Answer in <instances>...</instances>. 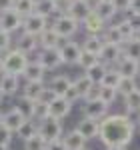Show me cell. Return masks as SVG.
Here are the masks:
<instances>
[{
	"label": "cell",
	"instance_id": "1",
	"mask_svg": "<svg viewBox=\"0 0 140 150\" xmlns=\"http://www.w3.org/2000/svg\"><path fill=\"white\" fill-rule=\"evenodd\" d=\"M136 124L130 120L126 114H108L100 120V132H98V140L108 146H128L134 132H136Z\"/></svg>",
	"mask_w": 140,
	"mask_h": 150
},
{
	"label": "cell",
	"instance_id": "2",
	"mask_svg": "<svg viewBox=\"0 0 140 150\" xmlns=\"http://www.w3.org/2000/svg\"><path fill=\"white\" fill-rule=\"evenodd\" d=\"M2 62H4V74H14V76H24V70L28 66V56L16 50V48H10L6 54H2Z\"/></svg>",
	"mask_w": 140,
	"mask_h": 150
},
{
	"label": "cell",
	"instance_id": "3",
	"mask_svg": "<svg viewBox=\"0 0 140 150\" xmlns=\"http://www.w3.org/2000/svg\"><path fill=\"white\" fill-rule=\"evenodd\" d=\"M52 28H54V32L62 38V40H68L72 36L78 32V28H80V22H76L70 14H58L56 18H54V22L50 24Z\"/></svg>",
	"mask_w": 140,
	"mask_h": 150
},
{
	"label": "cell",
	"instance_id": "4",
	"mask_svg": "<svg viewBox=\"0 0 140 150\" xmlns=\"http://www.w3.org/2000/svg\"><path fill=\"white\" fill-rule=\"evenodd\" d=\"M38 134L46 140V142L60 140L62 136H64V126H62V122H60V120L52 118V116H46L44 120H40V122H38Z\"/></svg>",
	"mask_w": 140,
	"mask_h": 150
},
{
	"label": "cell",
	"instance_id": "5",
	"mask_svg": "<svg viewBox=\"0 0 140 150\" xmlns=\"http://www.w3.org/2000/svg\"><path fill=\"white\" fill-rule=\"evenodd\" d=\"M48 26H50V24H48L46 16H42V14H38V12H32V14H28V16L24 18L22 32L32 34V36H40Z\"/></svg>",
	"mask_w": 140,
	"mask_h": 150
},
{
	"label": "cell",
	"instance_id": "6",
	"mask_svg": "<svg viewBox=\"0 0 140 150\" xmlns=\"http://www.w3.org/2000/svg\"><path fill=\"white\" fill-rule=\"evenodd\" d=\"M36 60L44 66V70H56L60 64H64L62 54H60V48H50V50H40Z\"/></svg>",
	"mask_w": 140,
	"mask_h": 150
},
{
	"label": "cell",
	"instance_id": "7",
	"mask_svg": "<svg viewBox=\"0 0 140 150\" xmlns=\"http://www.w3.org/2000/svg\"><path fill=\"white\" fill-rule=\"evenodd\" d=\"M22 24H24V18L14 10V8L0 14V28L6 30V32H10V34L18 32V30H22Z\"/></svg>",
	"mask_w": 140,
	"mask_h": 150
},
{
	"label": "cell",
	"instance_id": "8",
	"mask_svg": "<svg viewBox=\"0 0 140 150\" xmlns=\"http://www.w3.org/2000/svg\"><path fill=\"white\" fill-rule=\"evenodd\" d=\"M108 112V104H104L100 98L96 100H88V102L82 104V114L86 118H92V120H102Z\"/></svg>",
	"mask_w": 140,
	"mask_h": 150
},
{
	"label": "cell",
	"instance_id": "9",
	"mask_svg": "<svg viewBox=\"0 0 140 150\" xmlns=\"http://www.w3.org/2000/svg\"><path fill=\"white\" fill-rule=\"evenodd\" d=\"M14 48L24 52L26 56L36 52L40 48V42H38V36H32V34H26V32H20V34L14 38Z\"/></svg>",
	"mask_w": 140,
	"mask_h": 150
},
{
	"label": "cell",
	"instance_id": "10",
	"mask_svg": "<svg viewBox=\"0 0 140 150\" xmlns=\"http://www.w3.org/2000/svg\"><path fill=\"white\" fill-rule=\"evenodd\" d=\"M124 56V50H122V44H112V42H104V48L100 52V62H104L106 66L108 64H114L116 66L120 62V58Z\"/></svg>",
	"mask_w": 140,
	"mask_h": 150
},
{
	"label": "cell",
	"instance_id": "11",
	"mask_svg": "<svg viewBox=\"0 0 140 150\" xmlns=\"http://www.w3.org/2000/svg\"><path fill=\"white\" fill-rule=\"evenodd\" d=\"M70 110H72V102H68L64 96H56L52 102L48 104V116H52L56 120L66 118L70 114Z\"/></svg>",
	"mask_w": 140,
	"mask_h": 150
},
{
	"label": "cell",
	"instance_id": "12",
	"mask_svg": "<svg viewBox=\"0 0 140 150\" xmlns=\"http://www.w3.org/2000/svg\"><path fill=\"white\" fill-rule=\"evenodd\" d=\"M80 52H82V44L76 40H64L62 46H60V54H62L64 64H76Z\"/></svg>",
	"mask_w": 140,
	"mask_h": 150
},
{
	"label": "cell",
	"instance_id": "13",
	"mask_svg": "<svg viewBox=\"0 0 140 150\" xmlns=\"http://www.w3.org/2000/svg\"><path fill=\"white\" fill-rule=\"evenodd\" d=\"M66 14H70L76 22H84L90 14H92V2H84V0H72L70 8Z\"/></svg>",
	"mask_w": 140,
	"mask_h": 150
},
{
	"label": "cell",
	"instance_id": "14",
	"mask_svg": "<svg viewBox=\"0 0 140 150\" xmlns=\"http://www.w3.org/2000/svg\"><path fill=\"white\" fill-rule=\"evenodd\" d=\"M76 130H78L86 140L98 138V132H100V120H92V118L82 116V120L76 124Z\"/></svg>",
	"mask_w": 140,
	"mask_h": 150
},
{
	"label": "cell",
	"instance_id": "15",
	"mask_svg": "<svg viewBox=\"0 0 140 150\" xmlns=\"http://www.w3.org/2000/svg\"><path fill=\"white\" fill-rule=\"evenodd\" d=\"M24 122H26V118H24L22 112L16 110V108H8V110L2 114V124L8 128V130H12L14 134L20 130V126H22Z\"/></svg>",
	"mask_w": 140,
	"mask_h": 150
},
{
	"label": "cell",
	"instance_id": "16",
	"mask_svg": "<svg viewBox=\"0 0 140 150\" xmlns=\"http://www.w3.org/2000/svg\"><path fill=\"white\" fill-rule=\"evenodd\" d=\"M114 68H116L122 76H128V78H136V76H140V62L134 60V58L122 56L120 62H118Z\"/></svg>",
	"mask_w": 140,
	"mask_h": 150
},
{
	"label": "cell",
	"instance_id": "17",
	"mask_svg": "<svg viewBox=\"0 0 140 150\" xmlns=\"http://www.w3.org/2000/svg\"><path fill=\"white\" fill-rule=\"evenodd\" d=\"M72 82L74 80L70 78L68 74H56V76H52V80L48 82V88L56 94V96H66L68 88L72 86Z\"/></svg>",
	"mask_w": 140,
	"mask_h": 150
},
{
	"label": "cell",
	"instance_id": "18",
	"mask_svg": "<svg viewBox=\"0 0 140 150\" xmlns=\"http://www.w3.org/2000/svg\"><path fill=\"white\" fill-rule=\"evenodd\" d=\"M92 10H94V14H96L100 20H104V22H110V20L116 16V12H118L110 0H100V2H94V4H92Z\"/></svg>",
	"mask_w": 140,
	"mask_h": 150
},
{
	"label": "cell",
	"instance_id": "19",
	"mask_svg": "<svg viewBox=\"0 0 140 150\" xmlns=\"http://www.w3.org/2000/svg\"><path fill=\"white\" fill-rule=\"evenodd\" d=\"M38 42H40V50H50V48H60L62 46V38H60L52 26H48L42 34L38 36Z\"/></svg>",
	"mask_w": 140,
	"mask_h": 150
},
{
	"label": "cell",
	"instance_id": "20",
	"mask_svg": "<svg viewBox=\"0 0 140 150\" xmlns=\"http://www.w3.org/2000/svg\"><path fill=\"white\" fill-rule=\"evenodd\" d=\"M0 88L4 96H16L20 90V76H14V74H2L0 76Z\"/></svg>",
	"mask_w": 140,
	"mask_h": 150
},
{
	"label": "cell",
	"instance_id": "21",
	"mask_svg": "<svg viewBox=\"0 0 140 150\" xmlns=\"http://www.w3.org/2000/svg\"><path fill=\"white\" fill-rule=\"evenodd\" d=\"M44 76H46L44 66H42L38 60H30L28 66H26V70H24L26 82H44Z\"/></svg>",
	"mask_w": 140,
	"mask_h": 150
},
{
	"label": "cell",
	"instance_id": "22",
	"mask_svg": "<svg viewBox=\"0 0 140 150\" xmlns=\"http://www.w3.org/2000/svg\"><path fill=\"white\" fill-rule=\"evenodd\" d=\"M62 142H64L66 150H82V148H86V142H88V140L74 128V130H70V132H66V134L62 136Z\"/></svg>",
	"mask_w": 140,
	"mask_h": 150
},
{
	"label": "cell",
	"instance_id": "23",
	"mask_svg": "<svg viewBox=\"0 0 140 150\" xmlns=\"http://www.w3.org/2000/svg\"><path fill=\"white\" fill-rule=\"evenodd\" d=\"M82 26H84L86 34H94V36H102V34H104V30H106V22H104V20H100V18L94 14V10H92V14L82 22Z\"/></svg>",
	"mask_w": 140,
	"mask_h": 150
},
{
	"label": "cell",
	"instance_id": "24",
	"mask_svg": "<svg viewBox=\"0 0 140 150\" xmlns=\"http://www.w3.org/2000/svg\"><path fill=\"white\" fill-rule=\"evenodd\" d=\"M102 48H104V38H102V36L86 34V38H84V42H82V50L90 52V54H94V56H100Z\"/></svg>",
	"mask_w": 140,
	"mask_h": 150
},
{
	"label": "cell",
	"instance_id": "25",
	"mask_svg": "<svg viewBox=\"0 0 140 150\" xmlns=\"http://www.w3.org/2000/svg\"><path fill=\"white\" fill-rule=\"evenodd\" d=\"M106 72H108V66H106L104 62H96L92 68H88L84 72V76H88V78L92 80V84L100 86L102 80H104V76H106Z\"/></svg>",
	"mask_w": 140,
	"mask_h": 150
},
{
	"label": "cell",
	"instance_id": "26",
	"mask_svg": "<svg viewBox=\"0 0 140 150\" xmlns=\"http://www.w3.org/2000/svg\"><path fill=\"white\" fill-rule=\"evenodd\" d=\"M34 106H36V100H30V98H26V96H20L14 108L20 110L26 120H34Z\"/></svg>",
	"mask_w": 140,
	"mask_h": 150
},
{
	"label": "cell",
	"instance_id": "27",
	"mask_svg": "<svg viewBox=\"0 0 140 150\" xmlns=\"http://www.w3.org/2000/svg\"><path fill=\"white\" fill-rule=\"evenodd\" d=\"M36 12L42 14V16H46V18H50L52 14L60 12L58 2H56V0H36Z\"/></svg>",
	"mask_w": 140,
	"mask_h": 150
},
{
	"label": "cell",
	"instance_id": "28",
	"mask_svg": "<svg viewBox=\"0 0 140 150\" xmlns=\"http://www.w3.org/2000/svg\"><path fill=\"white\" fill-rule=\"evenodd\" d=\"M122 50H124V56L134 58V60L140 62V36H134V38L126 40L122 44Z\"/></svg>",
	"mask_w": 140,
	"mask_h": 150
},
{
	"label": "cell",
	"instance_id": "29",
	"mask_svg": "<svg viewBox=\"0 0 140 150\" xmlns=\"http://www.w3.org/2000/svg\"><path fill=\"white\" fill-rule=\"evenodd\" d=\"M44 88H46L44 82H26L24 88H22V96L30 98V100H38Z\"/></svg>",
	"mask_w": 140,
	"mask_h": 150
},
{
	"label": "cell",
	"instance_id": "30",
	"mask_svg": "<svg viewBox=\"0 0 140 150\" xmlns=\"http://www.w3.org/2000/svg\"><path fill=\"white\" fill-rule=\"evenodd\" d=\"M72 84H74L76 92H78V96H80V100H84V96L90 92V88H92V86H96V84H92V80H90L88 76H84V74H80V76L72 82Z\"/></svg>",
	"mask_w": 140,
	"mask_h": 150
},
{
	"label": "cell",
	"instance_id": "31",
	"mask_svg": "<svg viewBox=\"0 0 140 150\" xmlns=\"http://www.w3.org/2000/svg\"><path fill=\"white\" fill-rule=\"evenodd\" d=\"M118 94H122L124 98L128 96V94H132L134 90H138V84H136V78H128V76H122L120 78V82H118Z\"/></svg>",
	"mask_w": 140,
	"mask_h": 150
},
{
	"label": "cell",
	"instance_id": "32",
	"mask_svg": "<svg viewBox=\"0 0 140 150\" xmlns=\"http://www.w3.org/2000/svg\"><path fill=\"white\" fill-rule=\"evenodd\" d=\"M14 10L22 18H26L28 14L36 12V0H14Z\"/></svg>",
	"mask_w": 140,
	"mask_h": 150
},
{
	"label": "cell",
	"instance_id": "33",
	"mask_svg": "<svg viewBox=\"0 0 140 150\" xmlns=\"http://www.w3.org/2000/svg\"><path fill=\"white\" fill-rule=\"evenodd\" d=\"M34 134H38V122L36 120H26L22 126H20V130L16 132V136L22 140H28L30 136H34Z\"/></svg>",
	"mask_w": 140,
	"mask_h": 150
},
{
	"label": "cell",
	"instance_id": "34",
	"mask_svg": "<svg viewBox=\"0 0 140 150\" xmlns=\"http://www.w3.org/2000/svg\"><path fill=\"white\" fill-rule=\"evenodd\" d=\"M116 28H118V32H120V36L124 38V42L130 40V38H134V36H138V34H136V30L132 28V24H130L128 18H122L120 22H116Z\"/></svg>",
	"mask_w": 140,
	"mask_h": 150
},
{
	"label": "cell",
	"instance_id": "35",
	"mask_svg": "<svg viewBox=\"0 0 140 150\" xmlns=\"http://www.w3.org/2000/svg\"><path fill=\"white\" fill-rule=\"evenodd\" d=\"M102 38H104V42H112V44H124V38L120 36V32H118L116 24H110V26H106L104 34H102Z\"/></svg>",
	"mask_w": 140,
	"mask_h": 150
},
{
	"label": "cell",
	"instance_id": "36",
	"mask_svg": "<svg viewBox=\"0 0 140 150\" xmlns=\"http://www.w3.org/2000/svg\"><path fill=\"white\" fill-rule=\"evenodd\" d=\"M96 62H100V58L94 56V54H90V52H86V50H82L80 56H78V62H76V64H78V66H80V68L86 72L88 68H92Z\"/></svg>",
	"mask_w": 140,
	"mask_h": 150
},
{
	"label": "cell",
	"instance_id": "37",
	"mask_svg": "<svg viewBox=\"0 0 140 150\" xmlns=\"http://www.w3.org/2000/svg\"><path fill=\"white\" fill-rule=\"evenodd\" d=\"M46 144L48 142L40 134H34L28 140H24V150H46Z\"/></svg>",
	"mask_w": 140,
	"mask_h": 150
},
{
	"label": "cell",
	"instance_id": "38",
	"mask_svg": "<svg viewBox=\"0 0 140 150\" xmlns=\"http://www.w3.org/2000/svg\"><path fill=\"white\" fill-rule=\"evenodd\" d=\"M120 78H122V74H120L116 68H108V72H106V76H104V80H102V84H100V86L118 88V82H120Z\"/></svg>",
	"mask_w": 140,
	"mask_h": 150
},
{
	"label": "cell",
	"instance_id": "39",
	"mask_svg": "<svg viewBox=\"0 0 140 150\" xmlns=\"http://www.w3.org/2000/svg\"><path fill=\"white\" fill-rule=\"evenodd\" d=\"M98 98H100L104 104L110 106V104L118 98V90L116 88H108V86H100V96H98Z\"/></svg>",
	"mask_w": 140,
	"mask_h": 150
},
{
	"label": "cell",
	"instance_id": "40",
	"mask_svg": "<svg viewBox=\"0 0 140 150\" xmlns=\"http://www.w3.org/2000/svg\"><path fill=\"white\" fill-rule=\"evenodd\" d=\"M12 48V34L0 28V54H6Z\"/></svg>",
	"mask_w": 140,
	"mask_h": 150
},
{
	"label": "cell",
	"instance_id": "41",
	"mask_svg": "<svg viewBox=\"0 0 140 150\" xmlns=\"http://www.w3.org/2000/svg\"><path fill=\"white\" fill-rule=\"evenodd\" d=\"M12 136H14V132L8 130V128L0 122V146H6V148H8L10 142H12Z\"/></svg>",
	"mask_w": 140,
	"mask_h": 150
},
{
	"label": "cell",
	"instance_id": "42",
	"mask_svg": "<svg viewBox=\"0 0 140 150\" xmlns=\"http://www.w3.org/2000/svg\"><path fill=\"white\" fill-rule=\"evenodd\" d=\"M118 12H130V0H110Z\"/></svg>",
	"mask_w": 140,
	"mask_h": 150
},
{
	"label": "cell",
	"instance_id": "43",
	"mask_svg": "<svg viewBox=\"0 0 140 150\" xmlns=\"http://www.w3.org/2000/svg\"><path fill=\"white\" fill-rule=\"evenodd\" d=\"M54 98H56V94H54V92H52V90L46 86V88L42 90V94H40V98H38V100H40V102H44V104H50Z\"/></svg>",
	"mask_w": 140,
	"mask_h": 150
},
{
	"label": "cell",
	"instance_id": "44",
	"mask_svg": "<svg viewBox=\"0 0 140 150\" xmlns=\"http://www.w3.org/2000/svg\"><path fill=\"white\" fill-rule=\"evenodd\" d=\"M130 20V24H132V28L136 30V34L140 36V14H136V12H130L128 16H126Z\"/></svg>",
	"mask_w": 140,
	"mask_h": 150
},
{
	"label": "cell",
	"instance_id": "45",
	"mask_svg": "<svg viewBox=\"0 0 140 150\" xmlns=\"http://www.w3.org/2000/svg\"><path fill=\"white\" fill-rule=\"evenodd\" d=\"M46 150H66V146H64V142H62V138H60V140H52V142H48Z\"/></svg>",
	"mask_w": 140,
	"mask_h": 150
},
{
	"label": "cell",
	"instance_id": "46",
	"mask_svg": "<svg viewBox=\"0 0 140 150\" xmlns=\"http://www.w3.org/2000/svg\"><path fill=\"white\" fill-rule=\"evenodd\" d=\"M98 96H100V86H92L90 92L84 96V102H88V100H96Z\"/></svg>",
	"mask_w": 140,
	"mask_h": 150
},
{
	"label": "cell",
	"instance_id": "47",
	"mask_svg": "<svg viewBox=\"0 0 140 150\" xmlns=\"http://www.w3.org/2000/svg\"><path fill=\"white\" fill-rule=\"evenodd\" d=\"M14 8V0H0V14Z\"/></svg>",
	"mask_w": 140,
	"mask_h": 150
},
{
	"label": "cell",
	"instance_id": "48",
	"mask_svg": "<svg viewBox=\"0 0 140 150\" xmlns=\"http://www.w3.org/2000/svg\"><path fill=\"white\" fill-rule=\"evenodd\" d=\"M130 12L140 14V0H130Z\"/></svg>",
	"mask_w": 140,
	"mask_h": 150
},
{
	"label": "cell",
	"instance_id": "49",
	"mask_svg": "<svg viewBox=\"0 0 140 150\" xmlns=\"http://www.w3.org/2000/svg\"><path fill=\"white\" fill-rule=\"evenodd\" d=\"M4 74V62H2V54H0V76Z\"/></svg>",
	"mask_w": 140,
	"mask_h": 150
},
{
	"label": "cell",
	"instance_id": "50",
	"mask_svg": "<svg viewBox=\"0 0 140 150\" xmlns=\"http://www.w3.org/2000/svg\"><path fill=\"white\" fill-rule=\"evenodd\" d=\"M106 150H126V148H124V146H108Z\"/></svg>",
	"mask_w": 140,
	"mask_h": 150
},
{
	"label": "cell",
	"instance_id": "51",
	"mask_svg": "<svg viewBox=\"0 0 140 150\" xmlns=\"http://www.w3.org/2000/svg\"><path fill=\"white\" fill-rule=\"evenodd\" d=\"M4 100V92H2V88H0V102Z\"/></svg>",
	"mask_w": 140,
	"mask_h": 150
},
{
	"label": "cell",
	"instance_id": "52",
	"mask_svg": "<svg viewBox=\"0 0 140 150\" xmlns=\"http://www.w3.org/2000/svg\"><path fill=\"white\" fill-rule=\"evenodd\" d=\"M0 150H8V148H6V146H0Z\"/></svg>",
	"mask_w": 140,
	"mask_h": 150
},
{
	"label": "cell",
	"instance_id": "53",
	"mask_svg": "<svg viewBox=\"0 0 140 150\" xmlns=\"http://www.w3.org/2000/svg\"><path fill=\"white\" fill-rule=\"evenodd\" d=\"M2 114H4V112H0V122H2Z\"/></svg>",
	"mask_w": 140,
	"mask_h": 150
},
{
	"label": "cell",
	"instance_id": "54",
	"mask_svg": "<svg viewBox=\"0 0 140 150\" xmlns=\"http://www.w3.org/2000/svg\"><path fill=\"white\" fill-rule=\"evenodd\" d=\"M94 2H100V0H92V4H94Z\"/></svg>",
	"mask_w": 140,
	"mask_h": 150
},
{
	"label": "cell",
	"instance_id": "55",
	"mask_svg": "<svg viewBox=\"0 0 140 150\" xmlns=\"http://www.w3.org/2000/svg\"><path fill=\"white\" fill-rule=\"evenodd\" d=\"M84 2H92V0H84Z\"/></svg>",
	"mask_w": 140,
	"mask_h": 150
},
{
	"label": "cell",
	"instance_id": "56",
	"mask_svg": "<svg viewBox=\"0 0 140 150\" xmlns=\"http://www.w3.org/2000/svg\"><path fill=\"white\" fill-rule=\"evenodd\" d=\"M82 150H90V148H82Z\"/></svg>",
	"mask_w": 140,
	"mask_h": 150
},
{
	"label": "cell",
	"instance_id": "57",
	"mask_svg": "<svg viewBox=\"0 0 140 150\" xmlns=\"http://www.w3.org/2000/svg\"><path fill=\"white\" fill-rule=\"evenodd\" d=\"M138 128H140V122H138Z\"/></svg>",
	"mask_w": 140,
	"mask_h": 150
},
{
	"label": "cell",
	"instance_id": "58",
	"mask_svg": "<svg viewBox=\"0 0 140 150\" xmlns=\"http://www.w3.org/2000/svg\"><path fill=\"white\" fill-rule=\"evenodd\" d=\"M56 2H60V0H56Z\"/></svg>",
	"mask_w": 140,
	"mask_h": 150
}]
</instances>
